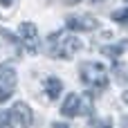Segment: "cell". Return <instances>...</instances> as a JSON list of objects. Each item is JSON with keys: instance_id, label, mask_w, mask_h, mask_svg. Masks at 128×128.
<instances>
[{"instance_id": "1", "label": "cell", "mask_w": 128, "mask_h": 128, "mask_svg": "<svg viewBox=\"0 0 128 128\" xmlns=\"http://www.w3.org/2000/svg\"><path fill=\"white\" fill-rule=\"evenodd\" d=\"M81 47H83V43L72 34L54 32L47 38V54L54 56V58H72L81 52Z\"/></svg>"}, {"instance_id": "2", "label": "cell", "mask_w": 128, "mask_h": 128, "mask_svg": "<svg viewBox=\"0 0 128 128\" xmlns=\"http://www.w3.org/2000/svg\"><path fill=\"white\" fill-rule=\"evenodd\" d=\"M79 76L83 83H88L90 88H97V90H104L108 86V74H106V68L101 63H92V61H86L79 65Z\"/></svg>"}, {"instance_id": "3", "label": "cell", "mask_w": 128, "mask_h": 128, "mask_svg": "<svg viewBox=\"0 0 128 128\" xmlns=\"http://www.w3.org/2000/svg\"><path fill=\"white\" fill-rule=\"evenodd\" d=\"M18 34H20V45L29 54H38L40 52V36H38V29H36L34 22H22Z\"/></svg>"}, {"instance_id": "4", "label": "cell", "mask_w": 128, "mask_h": 128, "mask_svg": "<svg viewBox=\"0 0 128 128\" xmlns=\"http://www.w3.org/2000/svg\"><path fill=\"white\" fill-rule=\"evenodd\" d=\"M16 70L11 65H0V104H4L7 99H11L14 90H16Z\"/></svg>"}, {"instance_id": "5", "label": "cell", "mask_w": 128, "mask_h": 128, "mask_svg": "<svg viewBox=\"0 0 128 128\" xmlns=\"http://www.w3.org/2000/svg\"><path fill=\"white\" fill-rule=\"evenodd\" d=\"M9 119H11L14 124L22 126V128H29L34 124V112H32V108H29L25 101H16V104L11 106V110H9Z\"/></svg>"}, {"instance_id": "6", "label": "cell", "mask_w": 128, "mask_h": 128, "mask_svg": "<svg viewBox=\"0 0 128 128\" xmlns=\"http://www.w3.org/2000/svg\"><path fill=\"white\" fill-rule=\"evenodd\" d=\"M65 25L72 32H94L99 27V20L90 14H81V16H70L65 20Z\"/></svg>"}, {"instance_id": "7", "label": "cell", "mask_w": 128, "mask_h": 128, "mask_svg": "<svg viewBox=\"0 0 128 128\" xmlns=\"http://www.w3.org/2000/svg\"><path fill=\"white\" fill-rule=\"evenodd\" d=\"M79 106H81V97L72 92V94L65 97V101L61 106V115L63 117H76L79 115Z\"/></svg>"}, {"instance_id": "8", "label": "cell", "mask_w": 128, "mask_h": 128, "mask_svg": "<svg viewBox=\"0 0 128 128\" xmlns=\"http://www.w3.org/2000/svg\"><path fill=\"white\" fill-rule=\"evenodd\" d=\"M43 88H45V94L54 101V99H58L61 97V90H63V83H61V79H56V76H50L45 83H43Z\"/></svg>"}, {"instance_id": "9", "label": "cell", "mask_w": 128, "mask_h": 128, "mask_svg": "<svg viewBox=\"0 0 128 128\" xmlns=\"http://www.w3.org/2000/svg\"><path fill=\"white\" fill-rule=\"evenodd\" d=\"M124 50H126V43H117V45H106V47H101V52H104L106 56H110V58H117Z\"/></svg>"}, {"instance_id": "10", "label": "cell", "mask_w": 128, "mask_h": 128, "mask_svg": "<svg viewBox=\"0 0 128 128\" xmlns=\"http://www.w3.org/2000/svg\"><path fill=\"white\" fill-rule=\"evenodd\" d=\"M79 112H86V115H90V112H92V97H90V94H83V97H81Z\"/></svg>"}, {"instance_id": "11", "label": "cell", "mask_w": 128, "mask_h": 128, "mask_svg": "<svg viewBox=\"0 0 128 128\" xmlns=\"http://www.w3.org/2000/svg\"><path fill=\"white\" fill-rule=\"evenodd\" d=\"M112 20H117V22H122V25H128V7L115 11V14H112Z\"/></svg>"}, {"instance_id": "12", "label": "cell", "mask_w": 128, "mask_h": 128, "mask_svg": "<svg viewBox=\"0 0 128 128\" xmlns=\"http://www.w3.org/2000/svg\"><path fill=\"white\" fill-rule=\"evenodd\" d=\"M90 128H112V124H110L108 119H104V122H92Z\"/></svg>"}, {"instance_id": "13", "label": "cell", "mask_w": 128, "mask_h": 128, "mask_svg": "<svg viewBox=\"0 0 128 128\" xmlns=\"http://www.w3.org/2000/svg\"><path fill=\"white\" fill-rule=\"evenodd\" d=\"M9 122H11V119H9V115L0 110V128H4V126H7V124H9Z\"/></svg>"}, {"instance_id": "14", "label": "cell", "mask_w": 128, "mask_h": 128, "mask_svg": "<svg viewBox=\"0 0 128 128\" xmlns=\"http://www.w3.org/2000/svg\"><path fill=\"white\" fill-rule=\"evenodd\" d=\"M0 4H2V7H11V4H14V0H0Z\"/></svg>"}, {"instance_id": "15", "label": "cell", "mask_w": 128, "mask_h": 128, "mask_svg": "<svg viewBox=\"0 0 128 128\" xmlns=\"http://www.w3.org/2000/svg\"><path fill=\"white\" fill-rule=\"evenodd\" d=\"M52 128H70V126H68V124H61V122H56Z\"/></svg>"}, {"instance_id": "16", "label": "cell", "mask_w": 128, "mask_h": 128, "mask_svg": "<svg viewBox=\"0 0 128 128\" xmlns=\"http://www.w3.org/2000/svg\"><path fill=\"white\" fill-rule=\"evenodd\" d=\"M122 101H124V104H126V106H128V90H126V92H124V94H122Z\"/></svg>"}, {"instance_id": "17", "label": "cell", "mask_w": 128, "mask_h": 128, "mask_svg": "<svg viewBox=\"0 0 128 128\" xmlns=\"http://www.w3.org/2000/svg\"><path fill=\"white\" fill-rule=\"evenodd\" d=\"M63 2H65V4H79L81 0H63Z\"/></svg>"}, {"instance_id": "18", "label": "cell", "mask_w": 128, "mask_h": 128, "mask_svg": "<svg viewBox=\"0 0 128 128\" xmlns=\"http://www.w3.org/2000/svg\"><path fill=\"white\" fill-rule=\"evenodd\" d=\"M122 124H124V128H128V117H122Z\"/></svg>"}, {"instance_id": "19", "label": "cell", "mask_w": 128, "mask_h": 128, "mask_svg": "<svg viewBox=\"0 0 128 128\" xmlns=\"http://www.w3.org/2000/svg\"><path fill=\"white\" fill-rule=\"evenodd\" d=\"M124 76H126V79H128V68H126V70H124Z\"/></svg>"}, {"instance_id": "20", "label": "cell", "mask_w": 128, "mask_h": 128, "mask_svg": "<svg viewBox=\"0 0 128 128\" xmlns=\"http://www.w3.org/2000/svg\"><path fill=\"white\" fill-rule=\"evenodd\" d=\"M92 2H104V0H92Z\"/></svg>"}]
</instances>
